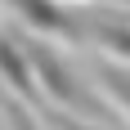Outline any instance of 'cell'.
Segmentation results:
<instances>
[{"label": "cell", "instance_id": "obj_1", "mask_svg": "<svg viewBox=\"0 0 130 130\" xmlns=\"http://www.w3.org/2000/svg\"><path fill=\"white\" fill-rule=\"evenodd\" d=\"M23 50H27V63H31V76H36V94H45L54 108H63L72 117H108L103 99L63 63V54L50 40H27Z\"/></svg>", "mask_w": 130, "mask_h": 130}, {"label": "cell", "instance_id": "obj_6", "mask_svg": "<svg viewBox=\"0 0 130 130\" xmlns=\"http://www.w3.org/2000/svg\"><path fill=\"white\" fill-rule=\"evenodd\" d=\"M63 130H94V126H81V121H67Z\"/></svg>", "mask_w": 130, "mask_h": 130}, {"label": "cell", "instance_id": "obj_4", "mask_svg": "<svg viewBox=\"0 0 130 130\" xmlns=\"http://www.w3.org/2000/svg\"><path fill=\"white\" fill-rule=\"evenodd\" d=\"M0 76L9 81V90L18 94V99H27V103H36V76H31V63H27V50L23 40L13 36H0Z\"/></svg>", "mask_w": 130, "mask_h": 130}, {"label": "cell", "instance_id": "obj_5", "mask_svg": "<svg viewBox=\"0 0 130 130\" xmlns=\"http://www.w3.org/2000/svg\"><path fill=\"white\" fill-rule=\"evenodd\" d=\"M99 81H103V90L130 112V67H121V63H99Z\"/></svg>", "mask_w": 130, "mask_h": 130}, {"label": "cell", "instance_id": "obj_3", "mask_svg": "<svg viewBox=\"0 0 130 130\" xmlns=\"http://www.w3.org/2000/svg\"><path fill=\"white\" fill-rule=\"evenodd\" d=\"M81 36L90 45H103L112 58L130 63V18H121L112 9H85L81 13Z\"/></svg>", "mask_w": 130, "mask_h": 130}, {"label": "cell", "instance_id": "obj_2", "mask_svg": "<svg viewBox=\"0 0 130 130\" xmlns=\"http://www.w3.org/2000/svg\"><path fill=\"white\" fill-rule=\"evenodd\" d=\"M5 9H13L31 31L40 36H63V40H85L81 36V13L63 9L58 0H5Z\"/></svg>", "mask_w": 130, "mask_h": 130}]
</instances>
